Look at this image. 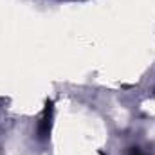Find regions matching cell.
I'll use <instances>...</instances> for the list:
<instances>
[{
    "instance_id": "1",
    "label": "cell",
    "mask_w": 155,
    "mask_h": 155,
    "mask_svg": "<svg viewBox=\"0 0 155 155\" xmlns=\"http://www.w3.org/2000/svg\"><path fill=\"white\" fill-rule=\"evenodd\" d=\"M134 155H143V153H139V152H134Z\"/></svg>"
}]
</instances>
